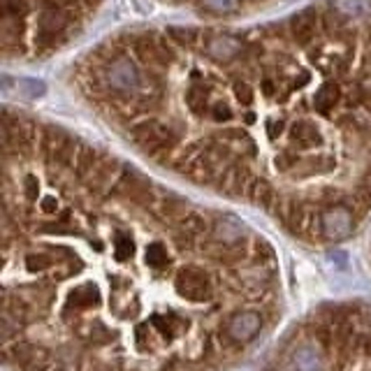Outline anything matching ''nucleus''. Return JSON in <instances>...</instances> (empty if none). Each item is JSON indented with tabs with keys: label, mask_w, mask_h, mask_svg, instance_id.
Returning a JSON list of instances; mask_svg holds the SVG:
<instances>
[{
	"label": "nucleus",
	"mask_w": 371,
	"mask_h": 371,
	"mask_svg": "<svg viewBox=\"0 0 371 371\" xmlns=\"http://www.w3.org/2000/svg\"><path fill=\"white\" fill-rule=\"evenodd\" d=\"M14 88L21 98H40V96H44V91H46L44 83L37 81V79H16Z\"/></svg>",
	"instance_id": "nucleus-22"
},
{
	"label": "nucleus",
	"mask_w": 371,
	"mask_h": 371,
	"mask_svg": "<svg viewBox=\"0 0 371 371\" xmlns=\"http://www.w3.org/2000/svg\"><path fill=\"white\" fill-rule=\"evenodd\" d=\"M114 190L126 195V198L133 204H137V207H151L153 204L151 183H148L142 174H137L135 170H128V167H123V172H121Z\"/></svg>",
	"instance_id": "nucleus-5"
},
{
	"label": "nucleus",
	"mask_w": 371,
	"mask_h": 371,
	"mask_svg": "<svg viewBox=\"0 0 371 371\" xmlns=\"http://www.w3.org/2000/svg\"><path fill=\"white\" fill-rule=\"evenodd\" d=\"M102 81L116 96H130V93L137 96L142 91V74H139L137 65L128 56H118V59L107 61V68L102 72Z\"/></svg>",
	"instance_id": "nucleus-2"
},
{
	"label": "nucleus",
	"mask_w": 371,
	"mask_h": 371,
	"mask_svg": "<svg viewBox=\"0 0 371 371\" xmlns=\"http://www.w3.org/2000/svg\"><path fill=\"white\" fill-rule=\"evenodd\" d=\"M244 223H239L237 218H223L216 228H213V241L218 244H239V239L244 237Z\"/></svg>",
	"instance_id": "nucleus-15"
},
{
	"label": "nucleus",
	"mask_w": 371,
	"mask_h": 371,
	"mask_svg": "<svg viewBox=\"0 0 371 371\" xmlns=\"http://www.w3.org/2000/svg\"><path fill=\"white\" fill-rule=\"evenodd\" d=\"M260 88H263L265 96H274V93H276V83H274V79L265 77L263 81H260Z\"/></svg>",
	"instance_id": "nucleus-33"
},
{
	"label": "nucleus",
	"mask_w": 371,
	"mask_h": 371,
	"mask_svg": "<svg viewBox=\"0 0 371 371\" xmlns=\"http://www.w3.org/2000/svg\"><path fill=\"white\" fill-rule=\"evenodd\" d=\"M232 93H235V98H237L244 107L253 105L255 93H253V88L248 86V81H235V86H232Z\"/></svg>",
	"instance_id": "nucleus-28"
},
{
	"label": "nucleus",
	"mask_w": 371,
	"mask_h": 371,
	"mask_svg": "<svg viewBox=\"0 0 371 371\" xmlns=\"http://www.w3.org/2000/svg\"><path fill=\"white\" fill-rule=\"evenodd\" d=\"M290 139H293V144H297V148H313L322 142L318 128H315V123L309 118L295 121L290 126Z\"/></svg>",
	"instance_id": "nucleus-11"
},
{
	"label": "nucleus",
	"mask_w": 371,
	"mask_h": 371,
	"mask_svg": "<svg viewBox=\"0 0 371 371\" xmlns=\"http://www.w3.org/2000/svg\"><path fill=\"white\" fill-rule=\"evenodd\" d=\"M290 31L300 46H311L318 33V19H311V12H302L290 19Z\"/></svg>",
	"instance_id": "nucleus-10"
},
{
	"label": "nucleus",
	"mask_w": 371,
	"mask_h": 371,
	"mask_svg": "<svg viewBox=\"0 0 371 371\" xmlns=\"http://www.w3.org/2000/svg\"><path fill=\"white\" fill-rule=\"evenodd\" d=\"M98 300V290L93 288L91 283H83L79 288H74L72 295H70V304H68V311H81V309H88L93 306V302Z\"/></svg>",
	"instance_id": "nucleus-18"
},
{
	"label": "nucleus",
	"mask_w": 371,
	"mask_h": 371,
	"mask_svg": "<svg viewBox=\"0 0 371 371\" xmlns=\"http://www.w3.org/2000/svg\"><path fill=\"white\" fill-rule=\"evenodd\" d=\"M40 207H42L46 213H51V211H56V207H59V202H56V198H42Z\"/></svg>",
	"instance_id": "nucleus-35"
},
{
	"label": "nucleus",
	"mask_w": 371,
	"mask_h": 371,
	"mask_svg": "<svg viewBox=\"0 0 371 371\" xmlns=\"http://www.w3.org/2000/svg\"><path fill=\"white\" fill-rule=\"evenodd\" d=\"M167 37L174 42H179V44H193L195 40H198V33L193 31V28H179V26H172V28H167Z\"/></svg>",
	"instance_id": "nucleus-26"
},
{
	"label": "nucleus",
	"mask_w": 371,
	"mask_h": 371,
	"mask_svg": "<svg viewBox=\"0 0 371 371\" xmlns=\"http://www.w3.org/2000/svg\"><path fill=\"white\" fill-rule=\"evenodd\" d=\"M357 188L367 190V193L371 195V167H369V170H367L365 174H362V179H360V186H357Z\"/></svg>",
	"instance_id": "nucleus-34"
},
{
	"label": "nucleus",
	"mask_w": 371,
	"mask_h": 371,
	"mask_svg": "<svg viewBox=\"0 0 371 371\" xmlns=\"http://www.w3.org/2000/svg\"><path fill=\"white\" fill-rule=\"evenodd\" d=\"M133 255V241H130V235H126L123 230H118L114 235V258L118 263H123Z\"/></svg>",
	"instance_id": "nucleus-23"
},
{
	"label": "nucleus",
	"mask_w": 371,
	"mask_h": 371,
	"mask_svg": "<svg viewBox=\"0 0 371 371\" xmlns=\"http://www.w3.org/2000/svg\"><path fill=\"white\" fill-rule=\"evenodd\" d=\"M151 327L156 332H161L163 339H172L176 332H181L186 327V322L179 318V315H156L151 320Z\"/></svg>",
	"instance_id": "nucleus-19"
},
{
	"label": "nucleus",
	"mask_w": 371,
	"mask_h": 371,
	"mask_svg": "<svg viewBox=\"0 0 371 371\" xmlns=\"http://www.w3.org/2000/svg\"><path fill=\"white\" fill-rule=\"evenodd\" d=\"M24 263L31 272H46V269H54L59 265V258L54 253H46V250H40V253H28Z\"/></svg>",
	"instance_id": "nucleus-20"
},
{
	"label": "nucleus",
	"mask_w": 371,
	"mask_h": 371,
	"mask_svg": "<svg viewBox=\"0 0 371 371\" xmlns=\"http://www.w3.org/2000/svg\"><path fill=\"white\" fill-rule=\"evenodd\" d=\"M130 139H133L144 153L158 158V161H161L165 153H172L176 144H179L176 130L158 118H144L133 123L130 126Z\"/></svg>",
	"instance_id": "nucleus-1"
},
{
	"label": "nucleus",
	"mask_w": 371,
	"mask_h": 371,
	"mask_svg": "<svg viewBox=\"0 0 371 371\" xmlns=\"http://www.w3.org/2000/svg\"><path fill=\"white\" fill-rule=\"evenodd\" d=\"M352 225H355V213L348 207H343V204H337V207L325 209L320 213V232L330 241L346 239L352 232Z\"/></svg>",
	"instance_id": "nucleus-4"
},
{
	"label": "nucleus",
	"mask_w": 371,
	"mask_h": 371,
	"mask_svg": "<svg viewBox=\"0 0 371 371\" xmlns=\"http://www.w3.org/2000/svg\"><path fill=\"white\" fill-rule=\"evenodd\" d=\"M188 213V207L176 195H165V198H161V202L153 204V216L161 223H179Z\"/></svg>",
	"instance_id": "nucleus-9"
},
{
	"label": "nucleus",
	"mask_w": 371,
	"mask_h": 371,
	"mask_svg": "<svg viewBox=\"0 0 371 371\" xmlns=\"http://www.w3.org/2000/svg\"><path fill=\"white\" fill-rule=\"evenodd\" d=\"M176 290L188 302H209L213 297V288L207 274L200 267H183L176 274Z\"/></svg>",
	"instance_id": "nucleus-3"
},
{
	"label": "nucleus",
	"mask_w": 371,
	"mask_h": 371,
	"mask_svg": "<svg viewBox=\"0 0 371 371\" xmlns=\"http://www.w3.org/2000/svg\"><path fill=\"white\" fill-rule=\"evenodd\" d=\"M102 158H105V156L98 153L93 146L81 144L79 153H77V161H74V172H77V176L81 181H86L88 176L98 170V165L102 163Z\"/></svg>",
	"instance_id": "nucleus-14"
},
{
	"label": "nucleus",
	"mask_w": 371,
	"mask_h": 371,
	"mask_svg": "<svg viewBox=\"0 0 371 371\" xmlns=\"http://www.w3.org/2000/svg\"><path fill=\"white\" fill-rule=\"evenodd\" d=\"M146 263L151 265L153 269H165L167 267V248L163 244H151L146 248Z\"/></svg>",
	"instance_id": "nucleus-24"
},
{
	"label": "nucleus",
	"mask_w": 371,
	"mask_h": 371,
	"mask_svg": "<svg viewBox=\"0 0 371 371\" xmlns=\"http://www.w3.org/2000/svg\"><path fill=\"white\" fill-rule=\"evenodd\" d=\"M176 225L188 232V235H193L195 239L207 232V220H204V216H202V213H198V211H190L188 216H183L179 223H176Z\"/></svg>",
	"instance_id": "nucleus-21"
},
{
	"label": "nucleus",
	"mask_w": 371,
	"mask_h": 371,
	"mask_svg": "<svg viewBox=\"0 0 371 371\" xmlns=\"http://www.w3.org/2000/svg\"><path fill=\"white\" fill-rule=\"evenodd\" d=\"M341 100V88L337 81H322L320 88L313 96V107L318 114H330V111L339 105Z\"/></svg>",
	"instance_id": "nucleus-13"
},
{
	"label": "nucleus",
	"mask_w": 371,
	"mask_h": 371,
	"mask_svg": "<svg viewBox=\"0 0 371 371\" xmlns=\"http://www.w3.org/2000/svg\"><path fill=\"white\" fill-rule=\"evenodd\" d=\"M204 5H207L211 12L225 14V12H232V9L239 7V0H204Z\"/></svg>",
	"instance_id": "nucleus-30"
},
{
	"label": "nucleus",
	"mask_w": 371,
	"mask_h": 371,
	"mask_svg": "<svg viewBox=\"0 0 371 371\" xmlns=\"http://www.w3.org/2000/svg\"><path fill=\"white\" fill-rule=\"evenodd\" d=\"M186 105H188L190 111H195V114H204V111H209V86H204V83H200L198 79H195V83L188 88V93H186Z\"/></svg>",
	"instance_id": "nucleus-17"
},
{
	"label": "nucleus",
	"mask_w": 371,
	"mask_h": 371,
	"mask_svg": "<svg viewBox=\"0 0 371 371\" xmlns=\"http://www.w3.org/2000/svg\"><path fill=\"white\" fill-rule=\"evenodd\" d=\"M49 371H68V367H65L63 362L59 360V362H54V365H51V369H49Z\"/></svg>",
	"instance_id": "nucleus-37"
},
{
	"label": "nucleus",
	"mask_w": 371,
	"mask_h": 371,
	"mask_svg": "<svg viewBox=\"0 0 371 371\" xmlns=\"http://www.w3.org/2000/svg\"><path fill=\"white\" fill-rule=\"evenodd\" d=\"M334 12L343 19H369L371 0H334Z\"/></svg>",
	"instance_id": "nucleus-16"
},
{
	"label": "nucleus",
	"mask_w": 371,
	"mask_h": 371,
	"mask_svg": "<svg viewBox=\"0 0 371 371\" xmlns=\"http://www.w3.org/2000/svg\"><path fill=\"white\" fill-rule=\"evenodd\" d=\"M209 116L216 121V123H228V121L235 116V111H232V107L228 105V102L218 100V102H213V105H211Z\"/></svg>",
	"instance_id": "nucleus-27"
},
{
	"label": "nucleus",
	"mask_w": 371,
	"mask_h": 371,
	"mask_svg": "<svg viewBox=\"0 0 371 371\" xmlns=\"http://www.w3.org/2000/svg\"><path fill=\"white\" fill-rule=\"evenodd\" d=\"M267 128L272 135H281L283 133V121H267Z\"/></svg>",
	"instance_id": "nucleus-36"
},
{
	"label": "nucleus",
	"mask_w": 371,
	"mask_h": 371,
	"mask_svg": "<svg viewBox=\"0 0 371 371\" xmlns=\"http://www.w3.org/2000/svg\"><path fill=\"white\" fill-rule=\"evenodd\" d=\"M3 12H5V16L24 19L28 12H31V5H28V0H3Z\"/></svg>",
	"instance_id": "nucleus-25"
},
{
	"label": "nucleus",
	"mask_w": 371,
	"mask_h": 371,
	"mask_svg": "<svg viewBox=\"0 0 371 371\" xmlns=\"http://www.w3.org/2000/svg\"><path fill=\"white\" fill-rule=\"evenodd\" d=\"M295 365L300 371H315V352L311 348H302L300 352H297V357H295Z\"/></svg>",
	"instance_id": "nucleus-29"
},
{
	"label": "nucleus",
	"mask_w": 371,
	"mask_h": 371,
	"mask_svg": "<svg viewBox=\"0 0 371 371\" xmlns=\"http://www.w3.org/2000/svg\"><path fill=\"white\" fill-rule=\"evenodd\" d=\"M297 165H300V158H297L295 153H290V151L278 153V158H276V167H278L281 172L290 170V167H297Z\"/></svg>",
	"instance_id": "nucleus-31"
},
{
	"label": "nucleus",
	"mask_w": 371,
	"mask_h": 371,
	"mask_svg": "<svg viewBox=\"0 0 371 371\" xmlns=\"http://www.w3.org/2000/svg\"><path fill=\"white\" fill-rule=\"evenodd\" d=\"M241 42L237 37H230V35H216V37H209L207 44H204V51H207L211 59L216 61H232L235 56L241 54Z\"/></svg>",
	"instance_id": "nucleus-8"
},
{
	"label": "nucleus",
	"mask_w": 371,
	"mask_h": 371,
	"mask_svg": "<svg viewBox=\"0 0 371 371\" xmlns=\"http://www.w3.org/2000/svg\"><path fill=\"white\" fill-rule=\"evenodd\" d=\"M37 188H40V183H37V176L28 174L24 179V195L28 200H35L37 198Z\"/></svg>",
	"instance_id": "nucleus-32"
},
{
	"label": "nucleus",
	"mask_w": 371,
	"mask_h": 371,
	"mask_svg": "<svg viewBox=\"0 0 371 371\" xmlns=\"http://www.w3.org/2000/svg\"><path fill=\"white\" fill-rule=\"evenodd\" d=\"M260 327H263V315H260L258 311H239L230 318L225 332L232 341L246 343L255 337Z\"/></svg>",
	"instance_id": "nucleus-7"
},
{
	"label": "nucleus",
	"mask_w": 371,
	"mask_h": 371,
	"mask_svg": "<svg viewBox=\"0 0 371 371\" xmlns=\"http://www.w3.org/2000/svg\"><path fill=\"white\" fill-rule=\"evenodd\" d=\"M246 200L255 202L258 207H263L267 211H272L278 198H276V190L272 188V183H269L265 176H253V181L248 186Z\"/></svg>",
	"instance_id": "nucleus-12"
},
{
	"label": "nucleus",
	"mask_w": 371,
	"mask_h": 371,
	"mask_svg": "<svg viewBox=\"0 0 371 371\" xmlns=\"http://www.w3.org/2000/svg\"><path fill=\"white\" fill-rule=\"evenodd\" d=\"M68 26V14L59 5H46L40 16H37V31H40V42L42 46H54V37L63 33V28Z\"/></svg>",
	"instance_id": "nucleus-6"
}]
</instances>
